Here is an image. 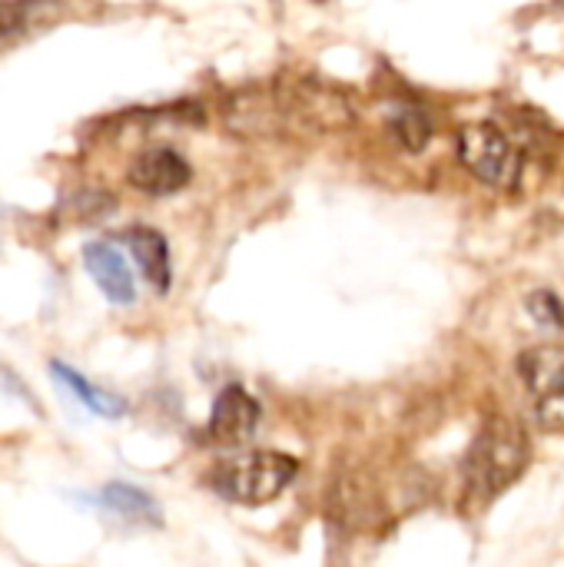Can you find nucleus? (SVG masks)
<instances>
[{"label": "nucleus", "instance_id": "0eeeda50", "mask_svg": "<svg viewBox=\"0 0 564 567\" xmlns=\"http://www.w3.org/2000/svg\"><path fill=\"white\" fill-rule=\"evenodd\" d=\"M259 402L239 389V385H226L219 392V399L213 402V415H209V439L216 445H243L256 435L259 429Z\"/></svg>", "mask_w": 564, "mask_h": 567}, {"label": "nucleus", "instance_id": "f03ea898", "mask_svg": "<svg viewBox=\"0 0 564 567\" xmlns=\"http://www.w3.org/2000/svg\"><path fill=\"white\" fill-rule=\"evenodd\" d=\"M532 449L529 435L515 419L495 415L482 425L469 458H465V495L472 505L485 508L505 488H512L529 468Z\"/></svg>", "mask_w": 564, "mask_h": 567}, {"label": "nucleus", "instance_id": "f257e3e1", "mask_svg": "<svg viewBox=\"0 0 564 567\" xmlns=\"http://www.w3.org/2000/svg\"><path fill=\"white\" fill-rule=\"evenodd\" d=\"M356 120L352 103L329 86L319 83H293V86H263L239 90L226 103V126L236 136L263 140L286 136L302 130H342Z\"/></svg>", "mask_w": 564, "mask_h": 567}, {"label": "nucleus", "instance_id": "f8f14e48", "mask_svg": "<svg viewBox=\"0 0 564 567\" xmlns=\"http://www.w3.org/2000/svg\"><path fill=\"white\" fill-rule=\"evenodd\" d=\"M389 126H392L399 146H406V150H412V153H419V150L429 143V136H432V123H429L425 113H419V110H402V113H396V116L389 120Z\"/></svg>", "mask_w": 564, "mask_h": 567}, {"label": "nucleus", "instance_id": "423d86ee", "mask_svg": "<svg viewBox=\"0 0 564 567\" xmlns=\"http://www.w3.org/2000/svg\"><path fill=\"white\" fill-rule=\"evenodd\" d=\"M126 179H130L133 189H140L146 196H173V193H180L193 179V169H189V163L176 150L153 146V150H143L130 163Z\"/></svg>", "mask_w": 564, "mask_h": 567}, {"label": "nucleus", "instance_id": "ddd939ff", "mask_svg": "<svg viewBox=\"0 0 564 567\" xmlns=\"http://www.w3.org/2000/svg\"><path fill=\"white\" fill-rule=\"evenodd\" d=\"M20 20H23L20 7H0V37L13 33L20 27Z\"/></svg>", "mask_w": 564, "mask_h": 567}, {"label": "nucleus", "instance_id": "9d476101", "mask_svg": "<svg viewBox=\"0 0 564 567\" xmlns=\"http://www.w3.org/2000/svg\"><path fill=\"white\" fill-rule=\"evenodd\" d=\"M50 372H53V379H57L70 395H76V402H80L86 412H93V415H100V419H120V415L126 412V402H123L120 395H113V392H106V389H96V385L86 382L76 369H70V365H63V362H50Z\"/></svg>", "mask_w": 564, "mask_h": 567}, {"label": "nucleus", "instance_id": "9b49d317", "mask_svg": "<svg viewBox=\"0 0 564 567\" xmlns=\"http://www.w3.org/2000/svg\"><path fill=\"white\" fill-rule=\"evenodd\" d=\"M100 505L126 522H136V525H160L163 522V512L156 505L153 495H146L143 488L136 485H123V482H113L100 492Z\"/></svg>", "mask_w": 564, "mask_h": 567}, {"label": "nucleus", "instance_id": "1a4fd4ad", "mask_svg": "<svg viewBox=\"0 0 564 567\" xmlns=\"http://www.w3.org/2000/svg\"><path fill=\"white\" fill-rule=\"evenodd\" d=\"M123 243L133 256V262L140 266L143 279L156 289V292H170L173 282V266H170V246L163 239V233L150 229V226H133L123 233Z\"/></svg>", "mask_w": 564, "mask_h": 567}, {"label": "nucleus", "instance_id": "6e6552de", "mask_svg": "<svg viewBox=\"0 0 564 567\" xmlns=\"http://www.w3.org/2000/svg\"><path fill=\"white\" fill-rule=\"evenodd\" d=\"M83 266H86L90 279L96 282V289L113 306H130L136 299L133 272H130L126 259L113 246H106V243H86L83 246Z\"/></svg>", "mask_w": 564, "mask_h": 567}, {"label": "nucleus", "instance_id": "20e7f679", "mask_svg": "<svg viewBox=\"0 0 564 567\" xmlns=\"http://www.w3.org/2000/svg\"><path fill=\"white\" fill-rule=\"evenodd\" d=\"M459 159L462 166L495 186V189H515L519 176H522V150L515 146V140L495 126V123H465L459 130Z\"/></svg>", "mask_w": 564, "mask_h": 567}, {"label": "nucleus", "instance_id": "4468645a", "mask_svg": "<svg viewBox=\"0 0 564 567\" xmlns=\"http://www.w3.org/2000/svg\"><path fill=\"white\" fill-rule=\"evenodd\" d=\"M27 3H37V0H0V7H27Z\"/></svg>", "mask_w": 564, "mask_h": 567}, {"label": "nucleus", "instance_id": "7ed1b4c3", "mask_svg": "<svg viewBox=\"0 0 564 567\" xmlns=\"http://www.w3.org/2000/svg\"><path fill=\"white\" fill-rule=\"evenodd\" d=\"M296 475H299V462L293 455L249 452L216 465L209 485L219 498L233 505H269L293 485Z\"/></svg>", "mask_w": 564, "mask_h": 567}, {"label": "nucleus", "instance_id": "39448f33", "mask_svg": "<svg viewBox=\"0 0 564 567\" xmlns=\"http://www.w3.org/2000/svg\"><path fill=\"white\" fill-rule=\"evenodd\" d=\"M519 372L535 402L539 425L564 435V349L542 346L522 352Z\"/></svg>", "mask_w": 564, "mask_h": 567}]
</instances>
